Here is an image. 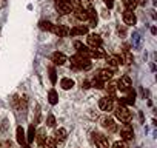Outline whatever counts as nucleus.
<instances>
[{"mask_svg":"<svg viewBox=\"0 0 157 148\" xmlns=\"http://www.w3.org/2000/svg\"><path fill=\"white\" fill-rule=\"evenodd\" d=\"M71 66L74 69H90L91 68V62L86 57H80V56H74L71 57Z\"/></svg>","mask_w":157,"mask_h":148,"instance_id":"1","label":"nucleus"},{"mask_svg":"<svg viewBox=\"0 0 157 148\" xmlns=\"http://www.w3.org/2000/svg\"><path fill=\"white\" fill-rule=\"evenodd\" d=\"M116 117H117L120 122H123V123H129V120H131V113L128 111L126 107L119 105V107L116 108Z\"/></svg>","mask_w":157,"mask_h":148,"instance_id":"2","label":"nucleus"},{"mask_svg":"<svg viewBox=\"0 0 157 148\" xmlns=\"http://www.w3.org/2000/svg\"><path fill=\"white\" fill-rule=\"evenodd\" d=\"M56 10L62 16H66V14L72 13V6H71V3L68 2V0H57L56 2Z\"/></svg>","mask_w":157,"mask_h":148,"instance_id":"3","label":"nucleus"},{"mask_svg":"<svg viewBox=\"0 0 157 148\" xmlns=\"http://www.w3.org/2000/svg\"><path fill=\"white\" fill-rule=\"evenodd\" d=\"M99 108L102 111H106V113L113 111L114 110V99H111V97H102L99 100Z\"/></svg>","mask_w":157,"mask_h":148,"instance_id":"4","label":"nucleus"},{"mask_svg":"<svg viewBox=\"0 0 157 148\" xmlns=\"http://www.w3.org/2000/svg\"><path fill=\"white\" fill-rule=\"evenodd\" d=\"M74 48L77 49V56H80V57H86V59H90L91 49H88V46H86V45H83L82 42H75V43H74Z\"/></svg>","mask_w":157,"mask_h":148,"instance_id":"5","label":"nucleus"},{"mask_svg":"<svg viewBox=\"0 0 157 148\" xmlns=\"http://www.w3.org/2000/svg\"><path fill=\"white\" fill-rule=\"evenodd\" d=\"M93 137H94V142H96L97 148H109V146H111V145H109V140H108L105 136H102V134H99V133H94Z\"/></svg>","mask_w":157,"mask_h":148,"instance_id":"6","label":"nucleus"},{"mask_svg":"<svg viewBox=\"0 0 157 148\" xmlns=\"http://www.w3.org/2000/svg\"><path fill=\"white\" fill-rule=\"evenodd\" d=\"M120 136L123 140H131L134 137V131H132V127L129 123H123L122 130H120Z\"/></svg>","mask_w":157,"mask_h":148,"instance_id":"7","label":"nucleus"},{"mask_svg":"<svg viewBox=\"0 0 157 148\" xmlns=\"http://www.w3.org/2000/svg\"><path fill=\"white\" fill-rule=\"evenodd\" d=\"M86 42H88V45L91 46V48H102V37L99 36V34H90L88 36V39H86Z\"/></svg>","mask_w":157,"mask_h":148,"instance_id":"8","label":"nucleus"},{"mask_svg":"<svg viewBox=\"0 0 157 148\" xmlns=\"http://www.w3.org/2000/svg\"><path fill=\"white\" fill-rule=\"evenodd\" d=\"M117 84V90H122V91H126V90H129L131 88V79H129V76H122L120 79H119V82H116Z\"/></svg>","mask_w":157,"mask_h":148,"instance_id":"9","label":"nucleus"},{"mask_svg":"<svg viewBox=\"0 0 157 148\" xmlns=\"http://www.w3.org/2000/svg\"><path fill=\"white\" fill-rule=\"evenodd\" d=\"M96 77H97V79H100V80H103V82H108V80H111V77H113V71H111V69H108V68L99 69V71H97V74H96Z\"/></svg>","mask_w":157,"mask_h":148,"instance_id":"10","label":"nucleus"},{"mask_svg":"<svg viewBox=\"0 0 157 148\" xmlns=\"http://www.w3.org/2000/svg\"><path fill=\"white\" fill-rule=\"evenodd\" d=\"M102 125H103V128H105L108 133H116V131H117V123H116L113 119H109V117H105V119L102 120Z\"/></svg>","mask_w":157,"mask_h":148,"instance_id":"11","label":"nucleus"},{"mask_svg":"<svg viewBox=\"0 0 157 148\" xmlns=\"http://www.w3.org/2000/svg\"><path fill=\"white\" fill-rule=\"evenodd\" d=\"M122 17H123V22H125L126 25H136V22H137V19H136L134 13H132V11H129V10H125V11H123V14H122Z\"/></svg>","mask_w":157,"mask_h":148,"instance_id":"12","label":"nucleus"},{"mask_svg":"<svg viewBox=\"0 0 157 148\" xmlns=\"http://www.w3.org/2000/svg\"><path fill=\"white\" fill-rule=\"evenodd\" d=\"M52 33L59 37H66L69 34V28H66L65 25H54L52 26Z\"/></svg>","mask_w":157,"mask_h":148,"instance_id":"13","label":"nucleus"},{"mask_svg":"<svg viewBox=\"0 0 157 148\" xmlns=\"http://www.w3.org/2000/svg\"><path fill=\"white\" fill-rule=\"evenodd\" d=\"M72 13H74V16H75V19L77 20H80V22H83V20H86L88 19V11L85 10V8H75V10H72Z\"/></svg>","mask_w":157,"mask_h":148,"instance_id":"14","label":"nucleus"},{"mask_svg":"<svg viewBox=\"0 0 157 148\" xmlns=\"http://www.w3.org/2000/svg\"><path fill=\"white\" fill-rule=\"evenodd\" d=\"M88 33V28L85 26V25H77V26H74L72 29H69V34L71 36H83V34H86Z\"/></svg>","mask_w":157,"mask_h":148,"instance_id":"15","label":"nucleus"},{"mask_svg":"<svg viewBox=\"0 0 157 148\" xmlns=\"http://www.w3.org/2000/svg\"><path fill=\"white\" fill-rule=\"evenodd\" d=\"M106 63L109 68H117L120 65V57L119 56H106Z\"/></svg>","mask_w":157,"mask_h":148,"instance_id":"16","label":"nucleus"},{"mask_svg":"<svg viewBox=\"0 0 157 148\" xmlns=\"http://www.w3.org/2000/svg\"><path fill=\"white\" fill-rule=\"evenodd\" d=\"M51 59L56 65H65V62H66V56L63 53H54Z\"/></svg>","mask_w":157,"mask_h":148,"instance_id":"17","label":"nucleus"},{"mask_svg":"<svg viewBox=\"0 0 157 148\" xmlns=\"http://www.w3.org/2000/svg\"><path fill=\"white\" fill-rule=\"evenodd\" d=\"M66 136H68V131L65 128H57L56 133H54V139L59 140V142H63L66 139Z\"/></svg>","mask_w":157,"mask_h":148,"instance_id":"18","label":"nucleus"},{"mask_svg":"<svg viewBox=\"0 0 157 148\" xmlns=\"http://www.w3.org/2000/svg\"><path fill=\"white\" fill-rule=\"evenodd\" d=\"M88 11V22H90V26H96L97 25V14H96V11L93 10V8H90V10H86Z\"/></svg>","mask_w":157,"mask_h":148,"instance_id":"19","label":"nucleus"},{"mask_svg":"<svg viewBox=\"0 0 157 148\" xmlns=\"http://www.w3.org/2000/svg\"><path fill=\"white\" fill-rule=\"evenodd\" d=\"M36 140H37V143H39L40 146H43V143H45V140H46V131H45L43 128L36 133Z\"/></svg>","mask_w":157,"mask_h":148,"instance_id":"20","label":"nucleus"},{"mask_svg":"<svg viewBox=\"0 0 157 148\" xmlns=\"http://www.w3.org/2000/svg\"><path fill=\"white\" fill-rule=\"evenodd\" d=\"M105 90H106L108 96L114 97V96H116V93H117V84H116V82H109L108 85H105Z\"/></svg>","mask_w":157,"mask_h":148,"instance_id":"21","label":"nucleus"},{"mask_svg":"<svg viewBox=\"0 0 157 148\" xmlns=\"http://www.w3.org/2000/svg\"><path fill=\"white\" fill-rule=\"evenodd\" d=\"M60 87H62L63 90H71V88L74 87V80H72V79L65 77V79H62V80H60Z\"/></svg>","mask_w":157,"mask_h":148,"instance_id":"22","label":"nucleus"},{"mask_svg":"<svg viewBox=\"0 0 157 148\" xmlns=\"http://www.w3.org/2000/svg\"><path fill=\"white\" fill-rule=\"evenodd\" d=\"M17 142H19L20 145H25V142H26L25 131H23V128H22V127H17Z\"/></svg>","mask_w":157,"mask_h":148,"instance_id":"23","label":"nucleus"},{"mask_svg":"<svg viewBox=\"0 0 157 148\" xmlns=\"http://www.w3.org/2000/svg\"><path fill=\"white\" fill-rule=\"evenodd\" d=\"M90 57H93V59H102V57H105V53L100 48H93Z\"/></svg>","mask_w":157,"mask_h":148,"instance_id":"24","label":"nucleus"},{"mask_svg":"<svg viewBox=\"0 0 157 148\" xmlns=\"http://www.w3.org/2000/svg\"><path fill=\"white\" fill-rule=\"evenodd\" d=\"M48 100H49V103H51V105H56V103L59 102V97H57L56 90H51V91L48 93Z\"/></svg>","mask_w":157,"mask_h":148,"instance_id":"25","label":"nucleus"},{"mask_svg":"<svg viewBox=\"0 0 157 148\" xmlns=\"http://www.w3.org/2000/svg\"><path fill=\"white\" fill-rule=\"evenodd\" d=\"M39 26H40V29H43V31H52V23L51 22H48V20H42L40 23H39Z\"/></svg>","mask_w":157,"mask_h":148,"instance_id":"26","label":"nucleus"},{"mask_svg":"<svg viewBox=\"0 0 157 148\" xmlns=\"http://www.w3.org/2000/svg\"><path fill=\"white\" fill-rule=\"evenodd\" d=\"M91 87H94V88H97V90H102V88H105V82L100 80V79H97V77H94L93 82H91Z\"/></svg>","mask_w":157,"mask_h":148,"instance_id":"27","label":"nucleus"},{"mask_svg":"<svg viewBox=\"0 0 157 148\" xmlns=\"http://www.w3.org/2000/svg\"><path fill=\"white\" fill-rule=\"evenodd\" d=\"M56 145H57V140L54 137H46V140L43 143V146H46V148H56Z\"/></svg>","mask_w":157,"mask_h":148,"instance_id":"28","label":"nucleus"},{"mask_svg":"<svg viewBox=\"0 0 157 148\" xmlns=\"http://www.w3.org/2000/svg\"><path fill=\"white\" fill-rule=\"evenodd\" d=\"M123 5H125V8H126V10L132 11V10L137 6V2H136V0H123Z\"/></svg>","mask_w":157,"mask_h":148,"instance_id":"29","label":"nucleus"},{"mask_svg":"<svg viewBox=\"0 0 157 148\" xmlns=\"http://www.w3.org/2000/svg\"><path fill=\"white\" fill-rule=\"evenodd\" d=\"M120 62H125L126 65H129V63H132V56H131L128 51H125V53H123V56L120 57Z\"/></svg>","mask_w":157,"mask_h":148,"instance_id":"30","label":"nucleus"},{"mask_svg":"<svg viewBox=\"0 0 157 148\" xmlns=\"http://www.w3.org/2000/svg\"><path fill=\"white\" fill-rule=\"evenodd\" d=\"M34 137H36V130H34V125L31 123V125H29V130H28L26 140H28V142H33V140H34Z\"/></svg>","mask_w":157,"mask_h":148,"instance_id":"31","label":"nucleus"},{"mask_svg":"<svg viewBox=\"0 0 157 148\" xmlns=\"http://www.w3.org/2000/svg\"><path fill=\"white\" fill-rule=\"evenodd\" d=\"M109 148H128V146H126L125 140H117V142H114L113 146H109Z\"/></svg>","mask_w":157,"mask_h":148,"instance_id":"32","label":"nucleus"},{"mask_svg":"<svg viewBox=\"0 0 157 148\" xmlns=\"http://www.w3.org/2000/svg\"><path fill=\"white\" fill-rule=\"evenodd\" d=\"M46 125H48V127H54V125H56V119H54V116H52V114H49V116H48Z\"/></svg>","mask_w":157,"mask_h":148,"instance_id":"33","label":"nucleus"},{"mask_svg":"<svg viewBox=\"0 0 157 148\" xmlns=\"http://www.w3.org/2000/svg\"><path fill=\"white\" fill-rule=\"evenodd\" d=\"M49 77H51V82H52V84H56V71H54L52 68L49 69Z\"/></svg>","mask_w":157,"mask_h":148,"instance_id":"34","label":"nucleus"},{"mask_svg":"<svg viewBox=\"0 0 157 148\" xmlns=\"http://www.w3.org/2000/svg\"><path fill=\"white\" fill-rule=\"evenodd\" d=\"M103 2H105V5H106L108 8H113V6H114V0H103Z\"/></svg>","mask_w":157,"mask_h":148,"instance_id":"35","label":"nucleus"},{"mask_svg":"<svg viewBox=\"0 0 157 148\" xmlns=\"http://www.w3.org/2000/svg\"><path fill=\"white\" fill-rule=\"evenodd\" d=\"M6 6V0H0V10Z\"/></svg>","mask_w":157,"mask_h":148,"instance_id":"36","label":"nucleus"},{"mask_svg":"<svg viewBox=\"0 0 157 148\" xmlns=\"http://www.w3.org/2000/svg\"><path fill=\"white\" fill-rule=\"evenodd\" d=\"M82 87H83V88H90V87H91V84H90V82H83V84H82Z\"/></svg>","mask_w":157,"mask_h":148,"instance_id":"37","label":"nucleus"},{"mask_svg":"<svg viewBox=\"0 0 157 148\" xmlns=\"http://www.w3.org/2000/svg\"><path fill=\"white\" fill-rule=\"evenodd\" d=\"M136 2H137V5H145L146 0H136Z\"/></svg>","mask_w":157,"mask_h":148,"instance_id":"38","label":"nucleus"},{"mask_svg":"<svg viewBox=\"0 0 157 148\" xmlns=\"http://www.w3.org/2000/svg\"><path fill=\"white\" fill-rule=\"evenodd\" d=\"M22 148H29V146H28V145H23V146H22Z\"/></svg>","mask_w":157,"mask_h":148,"instance_id":"39","label":"nucleus"},{"mask_svg":"<svg viewBox=\"0 0 157 148\" xmlns=\"http://www.w3.org/2000/svg\"><path fill=\"white\" fill-rule=\"evenodd\" d=\"M0 145H2V143H0Z\"/></svg>","mask_w":157,"mask_h":148,"instance_id":"40","label":"nucleus"},{"mask_svg":"<svg viewBox=\"0 0 157 148\" xmlns=\"http://www.w3.org/2000/svg\"><path fill=\"white\" fill-rule=\"evenodd\" d=\"M56 2H57V0H56Z\"/></svg>","mask_w":157,"mask_h":148,"instance_id":"41","label":"nucleus"}]
</instances>
